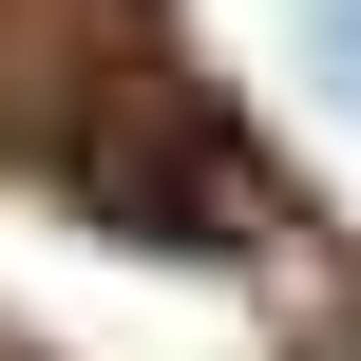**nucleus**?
Returning a JSON list of instances; mask_svg holds the SVG:
<instances>
[{
    "label": "nucleus",
    "instance_id": "1",
    "mask_svg": "<svg viewBox=\"0 0 361 361\" xmlns=\"http://www.w3.org/2000/svg\"><path fill=\"white\" fill-rule=\"evenodd\" d=\"M286 19H305V57L343 76V114H361V0H286Z\"/></svg>",
    "mask_w": 361,
    "mask_h": 361
}]
</instances>
